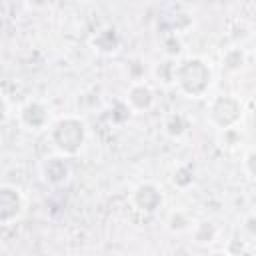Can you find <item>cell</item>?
Listing matches in <instances>:
<instances>
[{
	"instance_id": "52a82bcc",
	"label": "cell",
	"mask_w": 256,
	"mask_h": 256,
	"mask_svg": "<svg viewBox=\"0 0 256 256\" xmlns=\"http://www.w3.org/2000/svg\"><path fill=\"white\" fill-rule=\"evenodd\" d=\"M20 122L28 130H42L48 126V108L38 100H30L20 108Z\"/></svg>"
},
{
	"instance_id": "ac0fdd59",
	"label": "cell",
	"mask_w": 256,
	"mask_h": 256,
	"mask_svg": "<svg viewBox=\"0 0 256 256\" xmlns=\"http://www.w3.org/2000/svg\"><path fill=\"white\" fill-rule=\"evenodd\" d=\"M254 224H256V218H254V214H250V216L246 218V230H248L250 236L256 234V226H254Z\"/></svg>"
},
{
	"instance_id": "5bb4252c",
	"label": "cell",
	"mask_w": 256,
	"mask_h": 256,
	"mask_svg": "<svg viewBox=\"0 0 256 256\" xmlns=\"http://www.w3.org/2000/svg\"><path fill=\"white\" fill-rule=\"evenodd\" d=\"M168 228H170L172 232H184V230L192 228V222H190V218H188L184 212L176 210V212H172V214L168 216Z\"/></svg>"
},
{
	"instance_id": "2e32d148",
	"label": "cell",
	"mask_w": 256,
	"mask_h": 256,
	"mask_svg": "<svg viewBox=\"0 0 256 256\" xmlns=\"http://www.w3.org/2000/svg\"><path fill=\"white\" fill-rule=\"evenodd\" d=\"M174 66H176V62H172V60H166V62L158 64L156 76H158L162 82H172V80H174Z\"/></svg>"
},
{
	"instance_id": "7a4b0ae2",
	"label": "cell",
	"mask_w": 256,
	"mask_h": 256,
	"mask_svg": "<svg viewBox=\"0 0 256 256\" xmlns=\"http://www.w3.org/2000/svg\"><path fill=\"white\" fill-rule=\"evenodd\" d=\"M86 140V126L76 116H64L50 128V142L62 156H76Z\"/></svg>"
},
{
	"instance_id": "e0dca14e",
	"label": "cell",
	"mask_w": 256,
	"mask_h": 256,
	"mask_svg": "<svg viewBox=\"0 0 256 256\" xmlns=\"http://www.w3.org/2000/svg\"><path fill=\"white\" fill-rule=\"evenodd\" d=\"M254 162H256V154H254L252 150H248V154H246V158H244V166H246V172H248L250 178H254V174H256Z\"/></svg>"
},
{
	"instance_id": "30bf717a",
	"label": "cell",
	"mask_w": 256,
	"mask_h": 256,
	"mask_svg": "<svg viewBox=\"0 0 256 256\" xmlns=\"http://www.w3.org/2000/svg\"><path fill=\"white\" fill-rule=\"evenodd\" d=\"M164 132L170 138H182L188 132V120L180 112H172L164 118Z\"/></svg>"
},
{
	"instance_id": "5b68a950",
	"label": "cell",
	"mask_w": 256,
	"mask_h": 256,
	"mask_svg": "<svg viewBox=\"0 0 256 256\" xmlns=\"http://www.w3.org/2000/svg\"><path fill=\"white\" fill-rule=\"evenodd\" d=\"M22 208H24V200L20 190L10 184H2L0 186V224L6 226L18 220V216L22 214Z\"/></svg>"
},
{
	"instance_id": "ba28073f",
	"label": "cell",
	"mask_w": 256,
	"mask_h": 256,
	"mask_svg": "<svg viewBox=\"0 0 256 256\" xmlns=\"http://www.w3.org/2000/svg\"><path fill=\"white\" fill-rule=\"evenodd\" d=\"M126 104L132 112H146L152 108L154 104V92L148 84H142V82H136L130 86L128 94H126Z\"/></svg>"
},
{
	"instance_id": "4fadbf2b",
	"label": "cell",
	"mask_w": 256,
	"mask_h": 256,
	"mask_svg": "<svg viewBox=\"0 0 256 256\" xmlns=\"http://www.w3.org/2000/svg\"><path fill=\"white\" fill-rule=\"evenodd\" d=\"M192 182H194V172H192V168L188 164H180V166L174 168V172H172V184L176 188H188Z\"/></svg>"
},
{
	"instance_id": "9a60e30c",
	"label": "cell",
	"mask_w": 256,
	"mask_h": 256,
	"mask_svg": "<svg viewBox=\"0 0 256 256\" xmlns=\"http://www.w3.org/2000/svg\"><path fill=\"white\" fill-rule=\"evenodd\" d=\"M162 44H164L168 56H176V54L182 52V42H180V38L176 34H166L164 40H162Z\"/></svg>"
},
{
	"instance_id": "3957f363",
	"label": "cell",
	"mask_w": 256,
	"mask_h": 256,
	"mask_svg": "<svg viewBox=\"0 0 256 256\" xmlns=\"http://www.w3.org/2000/svg\"><path fill=\"white\" fill-rule=\"evenodd\" d=\"M242 118V102L236 96L224 94V96H216L210 104V122L224 130V128H232L240 122Z\"/></svg>"
},
{
	"instance_id": "8fae6325",
	"label": "cell",
	"mask_w": 256,
	"mask_h": 256,
	"mask_svg": "<svg viewBox=\"0 0 256 256\" xmlns=\"http://www.w3.org/2000/svg\"><path fill=\"white\" fill-rule=\"evenodd\" d=\"M246 66V54L242 48H230L222 56V68L226 72H240Z\"/></svg>"
},
{
	"instance_id": "9c48e42d",
	"label": "cell",
	"mask_w": 256,
	"mask_h": 256,
	"mask_svg": "<svg viewBox=\"0 0 256 256\" xmlns=\"http://www.w3.org/2000/svg\"><path fill=\"white\" fill-rule=\"evenodd\" d=\"M92 46H94V50H98L100 54H112V52H116L118 46H120V38H118L116 28L104 26L102 30H98L96 36L92 38Z\"/></svg>"
},
{
	"instance_id": "d6986e66",
	"label": "cell",
	"mask_w": 256,
	"mask_h": 256,
	"mask_svg": "<svg viewBox=\"0 0 256 256\" xmlns=\"http://www.w3.org/2000/svg\"><path fill=\"white\" fill-rule=\"evenodd\" d=\"M6 116H8V106H6V100L0 96V124L6 120Z\"/></svg>"
},
{
	"instance_id": "8992f818",
	"label": "cell",
	"mask_w": 256,
	"mask_h": 256,
	"mask_svg": "<svg viewBox=\"0 0 256 256\" xmlns=\"http://www.w3.org/2000/svg\"><path fill=\"white\" fill-rule=\"evenodd\" d=\"M42 176L50 186H64L70 180V166L64 156H50L42 164Z\"/></svg>"
},
{
	"instance_id": "6da1fadb",
	"label": "cell",
	"mask_w": 256,
	"mask_h": 256,
	"mask_svg": "<svg viewBox=\"0 0 256 256\" xmlns=\"http://www.w3.org/2000/svg\"><path fill=\"white\" fill-rule=\"evenodd\" d=\"M172 82L188 98H202L212 86V70L202 58L190 56L174 66Z\"/></svg>"
},
{
	"instance_id": "7c38bea8",
	"label": "cell",
	"mask_w": 256,
	"mask_h": 256,
	"mask_svg": "<svg viewBox=\"0 0 256 256\" xmlns=\"http://www.w3.org/2000/svg\"><path fill=\"white\" fill-rule=\"evenodd\" d=\"M216 234H218L216 226H214L212 222H208V220L198 222V224L192 228V240H194L196 244H212V242L216 240Z\"/></svg>"
},
{
	"instance_id": "277c9868",
	"label": "cell",
	"mask_w": 256,
	"mask_h": 256,
	"mask_svg": "<svg viewBox=\"0 0 256 256\" xmlns=\"http://www.w3.org/2000/svg\"><path fill=\"white\" fill-rule=\"evenodd\" d=\"M164 202L160 188L152 182H142L132 192V206L142 214H154Z\"/></svg>"
}]
</instances>
